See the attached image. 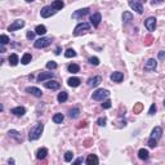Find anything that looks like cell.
<instances>
[{
  "label": "cell",
  "mask_w": 165,
  "mask_h": 165,
  "mask_svg": "<svg viewBox=\"0 0 165 165\" xmlns=\"http://www.w3.org/2000/svg\"><path fill=\"white\" fill-rule=\"evenodd\" d=\"M164 107H165V101H164Z\"/></svg>",
  "instance_id": "obj_53"
},
{
  "label": "cell",
  "mask_w": 165,
  "mask_h": 165,
  "mask_svg": "<svg viewBox=\"0 0 165 165\" xmlns=\"http://www.w3.org/2000/svg\"><path fill=\"white\" fill-rule=\"evenodd\" d=\"M26 92L30 93V94H32V95H35V97H37V98H40L43 95V92L40 90L39 88H36V86H28V88H26Z\"/></svg>",
  "instance_id": "obj_17"
},
{
  "label": "cell",
  "mask_w": 165,
  "mask_h": 165,
  "mask_svg": "<svg viewBox=\"0 0 165 165\" xmlns=\"http://www.w3.org/2000/svg\"><path fill=\"white\" fill-rule=\"evenodd\" d=\"M101 21H102V16H101V13H94L90 16V23L94 26V27H98L101 23Z\"/></svg>",
  "instance_id": "obj_14"
},
{
  "label": "cell",
  "mask_w": 165,
  "mask_h": 165,
  "mask_svg": "<svg viewBox=\"0 0 165 165\" xmlns=\"http://www.w3.org/2000/svg\"><path fill=\"white\" fill-rule=\"evenodd\" d=\"M88 61H89V63H90V65H93V66H98V65H99V59H98L97 57H90Z\"/></svg>",
  "instance_id": "obj_38"
},
{
  "label": "cell",
  "mask_w": 165,
  "mask_h": 165,
  "mask_svg": "<svg viewBox=\"0 0 165 165\" xmlns=\"http://www.w3.org/2000/svg\"><path fill=\"white\" fill-rule=\"evenodd\" d=\"M56 54H59L61 53V47H57V49H56V52H54Z\"/></svg>",
  "instance_id": "obj_48"
},
{
  "label": "cell",
  "mask_w": 165,
  "mask_h": 165,
  "mask_svg": "<svg viewBox=\"0 0 165 165\" xmlns=\"http://www.w3.org/2000/svg\"><path fill=\"white\" fill-rule=\"evenodd\" d=\"M92 143H93V141H92V139H86L85 142H84V146H85V147H89Z\"/></svg>",
  "instance_id": "obj_46"
},
{
  "label": "cell",
  "mask_w": 165,
  "mask_h": 165,
  "mask_svg": "<svg viewBox=\"0 0 165 165\" xmlns=\"http://www.w3.org/2000/svg\"><path fill=\"white\" fill-rule=\"evenodd\" d=\"M111 106H112V102L110 99H106L105 102L102 103V108H105V110H108V108H111Z\"/></svg>",
  "instance_id": "obj_39"
},
{
  "label": "cell",
  "mask_w": 165,
  "mask_h": 165,
  "mask_svg": "<svg viewBox=\"0 0 165 165\" xmlns=\"http://www.w3.org/2000/svg\"><path fill=\"white\" fill-rule=\"evenodd\" d=\"M8 163H9V164H14V160H13V159H9V160H8Z\"/></svg>",
  "instance_id": "obj_50"
},
{
  "label": "cell",
  "mask_w": 165,
  "mask_h": 165,
  "mask_svg": "<svg viewBox=\"0 0 165 165\" xmlns=\"http://www.w3.org/2000/svg\"><path fill=\"white\" fill-rule=\"evenodd\" d=\"M110 79H111L114 83H121L124 80V74H123V72L115 71V72H112V74H111Z\"/></svg>",
  "instance_id": "obj_16"
},
{
  "label": "cell",
  "mask_w": 165,
  "mask_h": 165,
  "mask_svg": "<svg viewBox=\"0 0 165 165\" xmlns=\"http://www.w3.org/2000/svg\"><path fill=\"white\" fill-rule=\"evenodd\" d=\"M63 119H65V116H63V114H56L53 116V121L56 124H61L63 121Z\"/></svg>",
  "instance_id": "obj_33"
},
{
  "label": "cell",
  "mask_w": 165,
  "mask_h": 165,
  "mask_svg": "<svg viewBox=\"0 0 165 165\" xmlns=\"http://www.w3.org/2000/svg\"><path fill=\"white\" fill-rule=\"evenodd\" d=\"M110 95V92L107 90V89H97V90L93 93L92 95V98H93L94 101H103L105 98H107Z\"/></svg>",
  "instance_id": "obj_4"
},
{
  "label": "cell",
  "mask_w": 165,
  "mask_h": 165,
  "mask_svg": "<svg viewBox=\"0 0 165 165\" xmlns=\"http://www.w3.org/2000/svg\"><path fill=\"white\" fill-rule=\"evenodd\" d=\"M48 155V150L45 148V147H41V148H39L36 151V159L37 160H44L45 157H47Z\"/></svg>",
  "instance_id": "obj_19"
},
{
  "label": "cell",
  "mask_w": 165,
  "mask_h": 165,
  "mask_svg": "<svg viewBox=\"0 0 165 165\" xmlns=\"http://www.w3.org/2000/svg\"><path fill=\"white\" fill-rule=\"evenodd\" d=\"M9 65L10 66H17L18 65V62H19V59H18V56H17L16 53H13V54H10L9 56Z\"/></svg>",
  "instance_id": "obj_26"
},
{
  "label": "cell",
  "mask_w": 165,
  "mask_h": 165,
  "mask_svg": "<svg viewBox=\"0 0 165 165\" xmlns=\"http://www.w3.org/2000/svg\"><path fill=\"white\" fill-rule=\"evenodd\" d=\"M151 43H152V36H147L144 44H146V45H151Z\"/></svg>",
  "instance_id": "obj_44"
},
{
  "label": "cell",
  "mask_w": 165,
  "mask_h": 165,
  "mask_svg": "<svg viewBox=\"0 0 165 165\" xmlns=\"http://www.w3.org/2000/svg\"><path fill=\"white\" fill-rule=\"evenodd\" d=\"M144 26L148 31H155L156 28V18L155 17H148V18L144 21Z\"/></svg>",
  "instance_id": "obj_10"
},
{
  "label": "cell",
  "mask_w": 165,
  "mask_h": 165,
  "mask_svg": "<svg viewBox=\"0 0 165 165\" xmlns=\"http://www.w3.org/2000/svg\"><path fill=\"white\" fill-rule=\"evenodd\" d=\"M65 57L66 58H74V57H76V52L74 50V49H67V50L65 52Z\"/></svg>",
  "instance_id": "obj_32"
},
{
  "label": "cell",
  "mask_w": 165,
  "mask_h": 165,
  "mask_svg": "<svg viewBox=\"0 0 165 165\" xmlns=\"http://www.w3.org/2000/svg\"><path fill=\"white\" fill-rule=\"evenodd\" d=\"M129 7L132 8L133 10H135L138 14L143 13V5H142L141 0H129Z\"/></svg>",
  "instance_id": "obj_7"
},
{
  "label": "cell",
  "mask_w": 165,
  "mask_h": 165,
  "mask_svg": "<svg viewBox=\"0 0 165 165\" xmlns=\"http://www.w3.org/2000/svg\"><path fill=\"white\" fill-rule=\"evenodd\" d=\"M43 130H44V124L40 123V121L39 123H36L35 125L30 129V132H28V139L30 141L39 139V138L41 137V134H43Z\"/></svg>",
  "instance_id": "obj_2"
},
{
  "label": "cell",
  "mask_w": 165,
  "mask_h": 165,
  "mask_svg": "<svg viewBox=\"0 0 165 165\" xmlns=\"http://www.w3.org/2000/svg\"><path fill=\"white\" fill-rule=\"evenodd\" d=\"M52 7H53L56 10H59L65 7V3H63V0H54V1L52 3Z\"/></svg>",
  "instance_id": "obj_25"
},
{
  "label": "cell",
  "mask_w": 165,
  "mask_h": 165,
  "mask_svg": "<svg viewBox=\"0 0 165 165\" xmlns=\"http://www.w3.org/2000/svg\"><path fill=\"white\" fill-rule=\"evenodd\" d=\"M67 83L71 88H76V86L80 85V79L79 77H70V79L67 80Z\"/></svg>",
  "instance_id": "obj_24"
},
{
  "label": "cell",
  "mask_w": 165,
  "mask_h": 165,
  "mask_svg": "<svg viewBox=\"0 0 165 165\" xmlns=\"http://www.w3.org/2000/svg\"><path fill=\"white\" fill-rule=\"evenodd\" d=\"M138 157H139L141 160H148L150 153H148V151H147L146 148H141L139 151H138Z\"/></svg>",
  "instance_id": "obj_21"
},
{
  "label": "cell",
  "mask_w": 165,
  "mask_h": 165,
  "mask_svg": "<svg viewBox=\"0 0 165 165\" xmlns=\"http://www.w3.org/2000/svg\"><path fill=\"white\" fill-rule=\"evenodd\" d=\"M35 32L37 34V35H45V32H47V27H45L44 25H39V26H36V28H35Z\"/></svg>",
  "instance_id": "obj_30"
},
{
  "label": "cell",
  "mask_w": 165,
  "mask_h": 165,
  "mask_svg": "<svg viewBox=\"0 0 165 165\" xmlns=\"http://www.w3.org/2000/svg\"><path fill=\"white\" fill-rule=\"evenodd\" d=\"M156 67H157V61L151 58L147 61L146 65H144V71H155Z\"/></svg>",
  "instance_id": "obj_13"
},
{
  "label": "cell",
  "mask_w": 165,
  "mask_h": 165,
  "mask_svg": "<svg viewBox=\"0 0 165 165\" xmlns=\"http://www.w3.org/2000/svg\"><path fill=\"white\" fill-rule=\"evenodd\" d=\"M52 44V37H40V39L35 40V48L37 49H43V48H47Z\"/></svg>",
  "instance_id": "obj_5"
},
{
  "label": "cell",
  "mask_w": 165,
  "mask_h": 165,
  "mask_svg": "<svg viewBox=\"0 0 165 165\" xmlns=\"http://www.w3.org/2000/svg\"><path fill=\"white\" fill-rule=\"evenodd\" d=\"M141 1H146V0H141Z\"/></svg>",
  "instance_id": "obj_52"
},
{
  "label": "cell",
  "mask_w": 165,
  "mask_h": 165,
  "mask_svg": "<svg viewBox=\"0 0 165 165\" xmlns=\"http://www.w3.org/2000/svg\"><path fill=\"white\" fill-rule=\"evenodd\" d=\"M161 135H163V129H161L160 126H155V128L152 129V132H151V135H150V138H148V142H147L148 147L155 148L159 139L161 138Z\"/></svg>",
  "instance_id": "obj_1"
},
{
  "label": "cell",
  "mask_w": 165,
  "mask_h": 165,
  "mask_svg": "<svg viewBox=\"0 0 165 165\" xmlns=\"http://www.w3.org/2000/svg\"><path fill=\"white\" fill-rule=\"evenodd\" d=\"M67 70H68V72H71V74H77V72L80 71V67L76 63H71V65H68Z\"/></svg>",
  "instance_id": "obj_27"
},
{
  "label": "cell",
  "mask_w": 165,
  "mask_h": 165,
  "mask_svg": "<svg viewBox=\"0 0 165 165\" xmlns=\"http://www.w3.org/2000/svg\"><path fill=\"white\" fill-rule=\"evenodd\" d=\"M164 0H152L151 1V5L152 7H155V5H159V4H163Z\"/></svg>",
  "instance_id": "obj_43"
},
{
  "label": "cell",
  "mask_w": 165,
  "mask_h": 165,
  "mask_svg": "<svg viewBox=\"0 0 165 165\" xmlns=\"http://www.w3.org/2000/svg\"><path fill=\"white\" fill-rule=\"evenodd\" d=\"M132 21H133V14L130 13V12H124V14H123V22H124V25H128Z\"/></svg>",
  "instance_id": "obj_23"
},
{
  "label": "cell",
  "mask_w": 165,
  "mask_h": 165,
  "mask_svg": "<svg viewBox=\"0 0 165 165\" xmlns=\"http://www.w3.org/2000/svg\"><path fill=\"white\" fill-rule=\"evenodd\" d=\"M35 34H36V32H32V31H28L27 35H26V36H27V39H28V40H34V37H35Z\"/></svg>",
  "instance_id": "obj_42"
},
{
  "label": "cell",
  "mask_w": 165,
  "mask_h": 165,
  "mask_svg": "<svg viewBox=\"0 0 165 165\" xmlns=\"http://www.w3.org/2000/svg\"><path fill=\"white\" fill-rule=\"evenodd\" d=\"M8 134H9V137H12V138H14L17 142H22V137H21V134H19L17 130H14V129H12V130H9L8 132Z\"/></svg>",
  "instance_id": "obj_22"
},
{
  "label": "cell",
  "mask_w": 165,
  "mask_h": 165,
  "mask_svg": "<svg viewBox=\"0 0 165 165\" xmlns=\"http://www.w3.org/2000/svg\"><path fill=\"white\" fill-rule=\"evenodd\" d=\"M97 124H98V125H99V126H105V125H106V117H105V116H101V117H98Z\"/></svg>",
  "instance_id": "obj_40"
},
{
  "label": "cell",
  "mask_w": 165,
  "mask_h": 165,
  "mask_svg": "<svg viewBox=\"0 0 165 165\" xmlns=\"http://www.w3.org/2000/svg\"><path fill=\"white\" fill-rule=\"evenodd\" d=\"M85 163L88 165H93V164H98V163H99V160H98L97 155H93V153H92V155H88Z\"/></svg>",
  "instance_id": "obj_20"
},
{
  "label": "cell",
  "mask_w": 165,
  "mask_h": 165,
  "mask_svg": "<svg viewBox=\"0 0 165 165\" xmlns=\"http://www.w3.org/2000/svg\"><path fill=\"white\" fill-rule=\"evenodd\" d=\"M88 14H89V8H83V9L75 10V12L72 13V18H75V19H80V18H83V17L88 16Z\"/></svg>",
  "instance_id": "obj_8"
},
{
  "label": "cell",
  "mask_w": 165,
  "mask_h": 165,
  "mask_svg": "<svg viewBox=\"0 0 165 165\" xmlns=\"http://www.w3.org/2000/svg\"><path fill=\"white\" fill-rule=\"evenodd\" d=\"M142 108H143V105H142V103H135L134 107H133V111H134V114H139L142 111Z\"/></svg>",
  "instance_id": "obj_35"
},
{
  "label": "cell",
  "mask_w": 165,
  "mask_h": 165,
  "mask_svg": "<svg viewBox=\"0 0 165 165\" xmlns=\"http://www.w3.org/2000/svg\"><path fill=\"white\" fill-rule=\"evenodd\" d=\"M68 116H70L71 119H77L80 116V108H72L70 110V112H68Z\"/></svg>",
  "instance_id": "obj_29"
},
{
  "label": "cell",
  "mask_w": 165,
  "mask_h": 165,
  "mask_svg": "<svg viewBox=\"0 0 165 165\" xmlns=\"http://www.w3.org/2000/svg\"><path fill=\"white\" fill-rule=\"evenodd\" d=\"M56 13H57V10L54 9L52 5H47V7H44L41 10H40V16H41L43 18H49V17L54 16Z\"/></svg>",
  "instance_id": "obj_6"
},
{
  "label": "cell",
  "mask_w": 165,
  "mask_h": 165,
  "mask_svg": "<svg viewBox=\"0 0 165 165\" xmlns=\"http://www.w3.org/2000/svg\"><path fill=\"white\" fill-rule=\"evenodd\" d=\"M83 161H84V160H83V157H79V159H76V160L74 161V164H76V165H77V164H81Z\"/></svg>",
  "instance_id": "obj_47"
},
{
  "label": "cell",
  "mask_w": 165,
  "mask_h": 165,
  "mask_svg": "<svg viewBox=\"0 0 165 165\" xmlns=\"http://www.w3.org/2000/svg\"><path fill=\"white\" fill-rule=\"evenodd\" d=\"M47 68L48 70H56L57 68V63L54 62V61H49L47 63Z\"/></svg>",
  "instance_id": "obj_36"
},
{
  "label": "cell",
  "mask_w": 165,
  "mask_h": 165,
  "mask_svg": "<svg viewBox=\"0 0 165 165\" xmlns=\"http://www.w3.org/2000/svg\"><path fill=\"white\" fill-rule=\"evenodd\" d=\"M89 28H90V25L88 23V22H81V23H79L75 27L74 30V35L75 36H80V35H84L85 32H88Z\"/></svg>",
  "instance_id": "obj_3"
},
{
  "label": "cell",
  "mask_w": 165,
  "mask_h": 165,
  "mask_svg": "<svg viewBox=\"0 0 165 165\" xmlns=\"http://www.w3.org/2000/svg\"><path fill=\"white\" fill-rule=\"evenodd\" d=\"M22 27H25V21L23 19H16V21L8 27V31H17V30H19V28H22Z\"/></svg>",
  "instance_id": "obj_9"
},
{
  "label": "cell",
  "mask_w": 165,
  "mask_h": 165,
  "mask_svg": "<svg viewBox=\"0 0 165 165\" xmlns=\"http://www.w3.org/2000/svg\"><path fill=\"white\" fill-rule=\"evenodd\" d=\"M72 159H74V153H72L71 151H67L65 153V161H66V163H70V161H72Z\"/></svg>",
  "instance_id": "obj_34"
},
{
  "label": "cell",
  "mask_w": 165,
  "mask_h": 165,
  "mask_svg": "<svg viewBox=\"0 0 165 165\" xmlns=\"http://www.w3.org/2000/svg\"><path fill=\"white\" fill-rule=\"evenodd\" d=\"M10 40H9V37H8L7 35H4V34H3L1 36H0V43H1L3 45H5V44H8V43H9Z\"/></svg>",
  "instance_id": "obj_37"
},
{
  "label": "cell",
  "mask_w": 165,
  "mask_h": 165,
  "mask_svg": "<svg viewBox=\"0 0 165 165\" xmlns=\"http://www.w3.org/2000/svg\"><path fill=\"white\" fill-rule=\"evenodd\" d=\"M10 114H13V115H16V116L21 117V116H23V115L26 114V108H25V107H22V106L14 107V108L10 110Z\"/></svg>",
  "instance_id": "obj_18"
},
{
  "label": "cell",
  "mask_w": 165,
  "mask_h": 165,
  "mask_svg": "<svg viewBox=\"0 0 165 165\" xmlns=\"http://www.w3.org/2000/svg\"><path fill=\"white\" fill-rule=\"evenodd\" d=\"M159 59H165V52L164 50L159 52Z\"/></svg>",
  "instance_id": "obj_45"
},
{
  "label": "cell",
  "mask_w": 165,
  "mask_h": 165,
  "mask_svg": "<svg viewBox=\"0 0 165 165\" xmlns=\"http://www.w3.org/2000/svg\"><path fill=\"white\" fill-rule=\"evenodd\" d=\"M31 59H32V56H31L30 53H25L21 59V62H22V65H28V63L31 62Z\"/></svg>",
  "instance_id": "obj_31"
},
{
  "label": "cell",
  "mask_w": 165,
  "mask_h": 165,
  "mask_svg": "<svg viewBox=\"0 0 165 165\" xmlns=\"http://www.w3.org/2000/svg\"><path fill=\"white\" fill-rule=\"evenodd\" d=\"M0 50H1V53H4V52H5V48H4V45H3V44H1V48H0Z\"/></svg>",
  "instance_id": "obj_49"
},
{
  "label": "cell",
  "mask_w": 165,
  "mask_h": 165,
  "mask_svg": "<svg viewBox=\"0 0 165 165\" xmlns=\"http://www.w3.org/2000/svg\"><path fill=\"white\" fill-rule=\"evenodd\" d=\"M67 99H68V94H67V92H61V93L58 94V97H57V101H58L59 103L66 102Z\"/></svg>",
  "instance_id": "obj_28"
},
{
  "label": "cell",
  "mask_w": 165,
  "mask_h": 165,
  "mask_svg": "<svg viewBox=\"0 0 165 165\" xmlns=\"http://www.w3.org/2000/svg\"><path fill=\"white\" fill-rule=\"evenodd\" d=\"M156 110H157V107H156L155 103H152L151 107H150V110H148V115H150V116H152V115H155Z\"/></svg>",
  "instance_id": "obj_41"
},
{
  "label": "cell",
  "mask_w": 165,
  "mask_h": 165,
  "mask_svg": "<svg viewBox=\"0 0 165 165\" xmlns=\"http://www.w3.org/2000/svg\"><path fill=\"white\" fill-rule=\"evenodd\" d=\"M86 83H88V86H90V88H95V86H98L101 83H102V77H101V76L90 77V79H89Z\"/></svg>",
  "instance_id": "obj_15"
},
{
  "label": "cell",
  "mask_w": 165,
  "mask_h": 165,
  "mask_svg": "<svg viewBox=\"0 0 165 165\" xmlns=\"http://www.w3.org/2000/svg\"><path fill=\"white\" fill-rule=\"evenodd\" d=\"M26 1H27V3H32L34 0H26Z\"/></svg>",
  "instance_id": "obj_51"
},
{
  "label": "cell",
  "mask_w": 165,
  "mask_h": 165,
  "mask_svg": "<svg viewBox=\"0 0 165 165\" xmlns=\"http://www.w3.org/2000/svg\"><path fill=\"white\" fill-rule=\"evenodd\" d=\"M44 86L47 89H52V90H57V89L61 88V83H58L57 80H48V81L44 83Z\"/></svg>",
  "instance_id": "obj_11"
},
{
  "label": "cell",
  "mask_w": 165,
  "mask_h": 165,
  "mask_svg": "<svg viewBox=\"0 0 165 165\" xmlns=\"http://www.w3.org/2000/svg\"><path fill=\"white\" fill-rule=\"evenodd\" d=\"M53 77H54V72H41V74L36 77V80H37V83H43V81H45V80L53 79Z\"/></svg>",
  "instance_id": "obj_12"
}]
</instances>
